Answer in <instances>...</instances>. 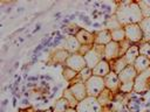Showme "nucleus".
<instances>
[{
  "label": "nucleus",
  "instance_id": "nucleus-23",
  "mask_svg": "<svg viewBox=\"0 0 150 112\" xmlns=\"http://www.w3.org/2000/svg\"><path fill=\"white\" fill-rule=\"evenodd\" d=\"M110 34H111V40L115 41V42H118L120 43L123 40H125V32H124V28L123 27L111 30Z\"/></svg>",
  "mask_w": 150,
  "mask_h": 112
},
{
  "label": "nucleus",
  "instance_id": "nucleus-13",
  "mask_svg": "<svg viewBox=\"0 0 150 112\" xmlns=\"http://www.w3.org/2000/svg\"><path fill=\"white\" fill-rule=\"evenodd\" d=\"M111 71L110 64L107 60H101L93 69V76H98V77H104Z\"/></svg>",
  "mask_w": 150,
  "mask_h": 112
},
{
  "label": "nucleus",
  "instance_id": "nucleus-39",
  "mask_svg": "<svg viewBox=\"0 0 150 112\" xmlns=\"http://www.w3.org/2000/svg\"><path fill=\"white\" fill-rule=\"evenodd\" d=\"M19 41H20V42H23V41H25V38H23V37H20V40H19Z\"/></svg>",
  "mask_w": 150,
  "mask_h": 112
},
{
  "label": "nucleus",
  "instance_id": "nucleus-9",
  "mask_svg": "<svg viewBox=\"0 0 150 112\" xmlns=\"http://www.w3.org/2000/svg\"><path fill=\"white\" fill-rule=\"evenodd\" d=\"M103 79H104L105 89L110 90L112 93L118 92V90H120V78H118V75L116 72L110 71L107 76L103 77Z\"/></svg>",
  "mask_w": 150,
  "mask_h": 112
},
{
  "label": "nucleus",
  "instance_id": "nucleus-19",
  "mask_svg": "<svg viewBox=\"0 0 150 112\" xmlns=\"http://www.w3.org/2000/svg\"><path fill=\"white\" fill-rule=\"evenodd\" d=\"M109 64H110V68H111V71H114V72H116L117 75L123 70V69H125L129 64L127 63V61H125V58L122 56V57H118V58H116V60H114V61H110L109 62Z\"/></svg>",
  "mask_w": 150,
  "mask_h": 112
},
{
  "label": "nucleus",
  "instance_id": "nucleus-3",
  "mask_svg": "<svg viewBox=\"0 0 150 112\" xmlns=\"http://www.w3.org/2000/svg\"><path fill=\"white\" fill-rule=\"evenodd\" d=\"M84 84H86L88 97H95L96 98L105 89L103 77H98V76H91L88 80L84 82Z\"/></svg>",
  "mask_w": 150,
  "mask_h": 112
},
{
  "label": "nucleus",
  "instance_id": "nucleus-18",
  "mask_svg": "<svg viewBox=\"0 0 150 112\" xmlns=\"http://www.w3.org/2000/svg\"><path fill=\"white\" fill-rule=\"evenodd\" d=\"M112 97H114V93H112L110 90L104 89V90L96 97V99H97V102H98L103 107H107L108 105H110V104L112 103Z\"/></svg>",
  "mask_w": 150,
  "mask_h": 112
},
{
  "label": "nucleus",
  "instance_id": "nucleus-31",
  "mask_svg": "<svg viewBox=\"0 0 150 112\" xmlns=\"http://www.w3.org/2000/svg\"><path fill=\"white\" fill-rule=\"evenodd\" d=\"M40 28H41V24H40V23H39V24H36V26H35V29H34V32H33V34H34V33H36V32H39V30H40Z\"/></svg>",
  "mask_w": 150,
  "mask_h": 112
},
{
  "label": "nucleus",
  "instance_id": "nucleus-24",
  "mask_svg": "<svg viewBox=\"0 0 150 112\" xmlns=\"http://www.w3.org/2000/svg\"><path fill=\"white\" fill-rule=\"evenodd\" d=\"M62 75H63V78H64L67 82H71V80H74V79L77 77L79 74H77L76 71H74L73 69L64 66V69H63V71H62Z\"/></svg>",
  "mask_w": 150,
  "mask_h": 112
},
{
  "label": "nucleus",
  "instance_id": "nucleus-38",
  "mask_svg": "<svg viewBox=\"0 0 150 112\" xmlns=\"http://www.w3.org/2000/svg\"><path fill=\"white\" fill-rule=\"evenodd\" d=\"M18 12H23V8H18Z\"/></svg>",
  "mask_w": 150,
  "mask_h": 112
},
{
  "label": "nucleus",
  "instance_id": "nucleus-25",
  "mask_svg": "<svg viewBox=\"0 0 150 112\" xmlns=\"http://www.w3.org/2000/svg\"><path fill=\"white\" fill-rule=\"evenodd\" d=\"M93 76V69H90V68H88V66H86L84 69H82L80 72H79V75H77V77H79V79L81 80V82H86V80H88L90 77Z\"/></svg>",
  "mask_w": 150,
  "mask_h": 112
},
{
  "label": "nucleus",
  "instance_id": "nucleus-36",
  "mask_svg": "<svg viewBox=\"0 0 150 112\" xmlns=\"http://www.w3.org/2000/svg\"><path fill=\"white\" fill-rule=\"evenodd\" d=\"M45 79H46V80H52V77H49V76H45Z\"/></svg>",
  "mask_w": 150,
  "mask_h": 112
},
{
  "label": "nucleus",
  "instance_id": "nucleus-30",
  "mask_svg": "<svg viewBox=\"0 0 150 112\" xmlns=\"http://www.w3.org/2000/svg\"><path fill=\"white\" fill-rule=\"evenodd\" d=\"M39 79V76L38 77H28V82H36Z\"/></svg>",
  "mask_w": 150,
  "mask_h": 112
},
{
  "label": "nucleus",
  "instance_id": "nucleus-33",
  "mask_svg": "<svg viewBox=\"0 0 150 112\" xmlns=\"http://www.w3.org/2000/svg\"><path fill=\"white\" fill-rule=\"evenodd\" d=\"M66 112H76V108H74V107H70V108H68Z\"/></svg>",
  "mask_w": 150,
  "mask_h": 112
},
{
  "label": "nucleus",
  "instance_id": "nucleus-34",
  "mask_svg": "<svg viewBox=\"0 0 150 112\" xmlns=\"http://www.w3.org/2000/svg\"><path fill=\"white\" fill-rule=\"evenodd\" d=\"M7 103H8V99H5V100L2 102V106H6V105H7Z\"/></svg>",
  "mask_w": 150,
  "mask_h": 112
},
{
  "label": "nucleus",
  "instance_id": "nucleus-4",
  "mask_svg": "<svg viewBox=\"0 0 150 112\" xmlns=\"http://www.w3.org/2000/svg\"><path fill=\"white\" fill-rule=\"evenodd\" d=\"M76 112H103L104 107L97 102L95 97H87L79 102L76 105Z\"/></svg>",
  "mask_w": 150,
  "mask_h": 112
},
{
  "label": "nucleus",
  "instance_id": "nucleus-14",
  "mask_svg": "<svg viewBox=\"0 0 150 112\" xmlns=\"http://www.w3.org/2000/svg\"><path fill=\"white\" fill-rule=\"evenodd\" d=\"M137 76V71L134 68V65H128L125 69H123L118 74L120 83H125V82H134Z\"/></svg>",
  "mask_w": 150,
  "mask_h": 112
},
{
  "label": "nucleus",
  "instance_id": "nucleus-22",
  "mask_svg": "<svg viewBox=\"0 0 150 112\" xmlns=\"http://www.w3.org/2000/svg\"><path fill=\"white\" fill-rule=\"evenodd\" d=\"M139 27L143 32V41L148 42L150 40V18H143L139 22Z\"/></svg>",
  "mask_w": 150,
  "mask_h": 112
},
{
  "label": "nucleus",
  "instance_id": "nucleus-1",
  "mask_svg": "<svg viewBox=\"0 0 150 112\" xmlns=\"http://www.w3.org/2000/svg\"><path fill=\"white\" fill-rule=\"evenodd\" d=\"M116 4L118 7L115 12V16L122 27L127 24L139 23L143 20V14L137 1H123Z\"/></svg>",
  "mask_w": 150,
  "mask_h": 112
},
{
  "label": "nucleus",
  "instance_id": "nucleus-7",
  "mask_svg": "<svg viewBox=\"0 0 150 112\" xmlns=\"http://www.w3.org/2000/svg\"><path fill=\"white\" fill-rule=\"evenodd\" d=\"M64 66L67 68H70L73 69L74 71H76L77 74L84 69L87 65H86V61H84V57L79 54V52H75V54H70L69 57L67 58L66 63H64Z\"/></svg>",
  "mask_w": 150,
  "mask_h": 112
},
{
  "label": "nucleus",
  "instance_id": "nucleus-37",
  "mask_svg": "<svg viewBox=\"0 0 150 112\" xmlns=\"http://www.w3.org/2000/svg\"><path fill=\"white\" fill-rule=\"evenodd\" d=\"M15 105H16V98L13 99V106H15Z\"/></svg>",
  "mask_w": 150,
  "mask_h": 112
},
{
  "label": "nucleus",
  "instance_id": "nucleus-29",
  "mask_svg": "<svg viewBox=\"0 0 150 112\" xmlns=\"http://www.w3.org/2000/svg\"><path fill=\"white\" fill-rule=\"evenodd\" d=\"M35 85H36V84H35V83H33V82H28V83H27V85H26V86H27V88H28V89H30V88H34V86H35Z\"/></svg>",
  "mask_w": 150,
  "mask_h": 112
},
{
  "label": "nucleus",
  "instance_id": "nucleus-27",
  "mask_svg": "<svg viewBox=\"0 0 150 112\" xmlns=\"http://www.w3.org/2000/svg\"><path fill=\"white\" fill-rule=\"evenodd\" d=\"M63 97L67 99V102L69 103L70 107H74V108H75V107H76V105L79 104V102H77V100L75 99V97L69 92V90H68V89H66V90H64V92H63Z\"/></svg>",
  "mask_w": 150,
  "mask_h": 112
},
{
  "label": "nucleus",
  "instance_id": "nucleus-28",
  "mask_svg": "<svg viewBox=\"0 0 150 112\" xmlns=\"http://www.w3.org/2000/svg\"><path fill=\"white\" fill-rule=\"evenodd\" d=\"M131 46V43L125 38V40H123L122 42H120V57H122V56H124V54L127 52V50L129 49V47Z\"/></svg>",
  "mask_w": 150,
  "mask_h": 112
},
{
  "label": "nucleus",
  "instance_id": "nucleus-5",
  "mask_svg": "<svg viewBox=\"0 0 150 112\" xmlns=\"http://www.w3.org/2000/svg\"><path fill=\"white\" fill-rule=\"evenodd\" d=\"M150 89V68L138 72L134 80V92L137 94L143 91H149Z\"/></svg>",
  "mask_w": 150,
  "mask_h": 112
},
{
  "label": "nucleus",
  "instance_id": "nucleus-26",
  "mask_svg": "<svg viewBox=\"0 0 150 112\" xmlns=\"http://www.w3.org/2000/svg\"><path fill=\"white\" fill-rule=\"evenodd\" d=\"M138 47H139V55L150 60V44H149V42L143 41V42L138 43Z\"/></svg>",
  "mask_w": 150,
  "mask_h": 112
},
{
  "label": "nucleus",
  "instance_id": "nucleus-11",
  "mask_svg": "<svg viewBox=\"0 0 150 112\" xmlns=\"http://www.w3.org/2000/svg\"><path fill=\"white\" fill-rule=\"evenodd\" d=\"M111 34L110 30L103 29V30H96L94 33V44L97 46H107L109 42H111Z\"/></svg>",
  "mask_w": 150,
  "mask_h": 112
},
{
  "label": "nucleus",
  "instance_id": "nucleus-15",
  "mask_svg": "<svg viewBox=\"0 0 150 112\" xmlns=\"http://www.w3.org/2000/svg\"><path fill=\"white\" fill-rule=\"evenodd\" d=\"M75 37L77 38V41L80 42L81 46H86V44H94V33L88 32L87 29L81 28L77 34L75 35Z\"/></svg>",
  "mask_w": 150,
  "mask_h": 112
},
{
  "label": "nucleus",
  "instance_id": "nucleus-16",
  "mask_svg": "<svg viewBox=\"0 0 150 112\" xmlns=\"http://www.w3.org/2000/svg\"><path fill=\"white\" fill-rule=\"evenodd\" d=\"M138 56H139V47H138V44H131L123 57L125 58V61H127V63L129 65H132Z\"/></svg>",
  "mask_w": 150,
  "mask_h": 112
},
{
  "label": "nucleus",
  "instance_id": "nucleus-35",
  "mask_svg": "<svg viewBox=\"0 0 150 112\" xmlns=\"http://www.w3.org/2000/svg\"><path fill=\"white\" fill-rule=\"evenodd\" d=\"M43 112H53V108H52V107H48V108H47V110H45Z\"/></svg>",
  "mask_w": 150,
  "mask_h": 112
},
{
  "label": "nucleus",
  "instance_id": "nucleus-8",
  "mask_svg": "<svg viewBox=\"0 0 150 112\" xmlns=\"http://www.w3.org/2000/svg\"><path fill=\"white\" fill-rule=\"evenodd\" d=\"M69 92L75 97V99L77 102L83 100L84 98L88 97L87 94V89H86V84L83 82H77V83H71L68 88Z\"/></svg>",
  "mask_w": 150,
  "mask_h": 112
},
{
  "label": "nucleus",
  "instance_id": "nucleus-10",
  "mask_svg": "<svg viewBox=\"0 0 150 112\" xmlns=\"http://www.w3.org/2000/svg\"><path fill=\"white\" fill-rule=\"evenodd\" d=\"M120 57V43L111 41L107 46H104V60L108 62L114 61Z\"/></svg>",
  "mask_w": 150,
  "mask_h": 112
},
{
  "label": "nucleus",
  "instance_id": "nucleus-40",
  "mask_svg": "<svg viewBox=\"0 0 150 112\" xmlns=\"http://www.w3.org/2000/svg\"><path fill=\"white\" fill-rule=\"evenodd\" d=\"M148 42H149V44H150V40H149V41H148Z\"/></svg>",
  "mask_w": 150,
  "mask_h": 112
},
{
  "label": "nucleus",
  "instance_id": "nucleus-2",
  "mask_svg": "<svg viewBox=\"0 0 150 112\" xmlns=\"http://www.w3.org/2000/svg\"><path fill=\"white\" fill-rule=\"evenodd\" d=\"M86 61V65L90 69H94V66L104 58V46H97L94 44L93 48L83 56Z\"/></svg>",
  "mask_w": 150,
  "mask_h": 112
},
{
  "label": "nucleus",
  "instance_id": "nucleus-17",
  "mask_svg": "<svg viewBox=\"0 0 150 112\" xmlns=\"http://www.w3.org/2000/svg\"><path fill=\"white\" fill-rule=\"evenodd\" d=\"M69 55L70 54L66 49L62 48V49H57L56 51H54L52 57H50V60L53 61L54 64H64L67 58L69 57Z\"/></svg>",
  "mask_w": 150,
  "mask_h": 112
},
{
  "label": "nucleus",
  "instance_id": "nucleus-32",
  "mask_svg": "<svg viewBox=\"0 0 150 112\" xmlns=\"http://www.w3.org/2000/svg\"><path fill=\"white\" fill-rule=\"evenodd\" d=\"M22 104H23V105H25V106H27V105H28V104H29V103H28V99H27V98H25V99H23V100H22Z\"/></svg>",
  "mask_w": 150,
  "mask_h": 112
},
{
  "label": "nucleus",
  "instance_id": "nucleus-6",
  "mask_svg": "<svg viewBox=\"0 0 150 112\" xmlns=\"http://www.w3.org/2000/svg\"><path fill=\"white\" fill-rule=\"evenodd\" d=\"M123 28L125 32V38L131 44H138V43L143 42V32L139 27V23L127 24Z\"/></svg>",
  "mask_w": 150,
  "mask_h": 112
},
{
  "label": "nucleus",
  "instance_id": "nucleus-20",
  "mask_svg": "<svg viewBox=\"0 0 150 112\" xmlns=\"http://www.w3.org/2000/svg\"><path fill=\"white\" fill-rule=\"evenodd\" d=\"M132 65H134V68L136 69V71L138 74V72H142V71L146 70L148 68H150V60L144 57V56H142V55H139L136 58V61H135V63Z\"/></svg>",
  "mask_w": 150,
  "mask_h": 112
},
{
  "label": "nucleus",
  "instance_id": "nucleus-21",
  "mask_svg": "<svg viewBox=\"0 0 150 112\" xmlns=\"http://www.w3.org/2000/svg\"><path fill=\"white\" fill-rule=\"evenodd\" d=\"M53 108V112H66L68 108H70V105L69 103L67 102V99L62 96L61 98H59L52 106Z\"/></svg>",
  "mask_w": 150,
  "mask_h": 112
},
{
  "label": "nucleus",
  "instance_id": "nucleus-12",
  "mask_svg": "<svg viewBox=\"0 0 150 112\" xmlns=\"http://www.w3.org/2000/svg\"><path fill=\"white\" fill-rule=\"evenodd\" d=\"M81 48V44L80 42L77 41V38L74 36V35H68L63 42V49H66L69 54H75V52H79Z\"/></svg>",
  "mask_w": 150,
  "mask_h": 112
}]
</instances>
